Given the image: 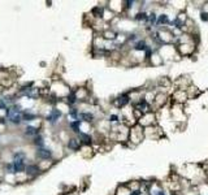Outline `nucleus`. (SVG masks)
I'll use <instances>...</instances> for the list:
<instances>
[{
  "label": "nucleus",
  "mask_w": 208,
  "mask_h": 195,
  "mask_svg": "<svg viewBox=\"0 0 208 195\" xmlns=\"http://www.w3.org/2000/svg\"><path fill=\"white\" fill-rule=\"evenodd\" d=\"M13 169L14 172L20 173V172H23L26 169V165H25V154L23 152H17L14 154L13 156Z\"/></svg>",
  "instance_id": "f257e3e1"
},
{
  "label": "nucleus",
  "mask_w": 208,
  "mask_h": 195,
  "mask_svg": "<svg viewBox=\"0 0 208 195\" xmlns=\"http://www.w3.org/2000/svg\"><path fill=\"white\" fill-rule=\"evenodd\" d=\"M7 117L9 119V121H12L13 124H20L22 121V115H21V109L20 107L14 105L12 108H7Z\"/></svg>",
  "instance_id": "f03ea898"
},
{
  "label": "nucleus",
  "mask_w": 208,
  "mask_h": 195,
  "mask_svg": "<svg viewBox=\"0 0 208 195\" xmlns=\"http://www.w3.org/2000/svg\"><path fill=\"white\" fill-rule=\"evenodd\" d=\"M37 156L39 159H42V160H47V159H50L52 156V152L50 150L44 148V147H41V148H38V151H37Z\"/></svg>",
  "instance_id": "7ed1b4c3"
},
{
  "label": "nucleus",
  "mask_w": 208,
  "mask_h": 195,
  "mask_svg": "<svg viewBox=\"0 0 208 195\" xmlns=\"http://www.w3.org/2000/svg\"><path fill=\"white\" fill-rule=\"evenodd\" d=\"M61 117V112L59 109H52L51 113L47 116V121H50V122H55L56 120H59Z\"/></svg>",
  "instance_id": "20e7f679"
},
{
  "label": "nucleus",
  "mask_w": 208,
  "mask_h": 195,
  "mask_svg": "<svg viewBox=\"0 0 208 195\" xmlns=\"http://www.w3.org/2000/svg\"><path fill=\"white\" fill-rule=\"evenodd\" d=\"M25 170L27 172V174H30V176H37L38 173H39V168H38V165H27Z\"/></svg>",
  "instance_id": "39448f33"
},
{
  "label": "nucleus",
  "mask_w": 208,
  "mask_h": 195,
  "mask_svg": "<svg viewBox=\"0 0 208 195\" xmlns=\"http://www.w3.org/2000/svg\"><path fill=\"white\" fill-rule=\"evenodd\" d=\"M68 147H69L70 150H78L79 148V140H77V139H74V138H72L69 142H68Z\"/></svg>",
  "instance_id": "423d86ee"
},
{
  "label": "nucleus",
  "mask_w": 208,
  "mask_h": 195,
  "mask_svg": "<svg viewBox=\"0 0 208 195\" xmlns=\"http://www.w3.org/2000/svg\"><path fill=\"white\" fill-rule=\"evenodd\" d=\"M128 103H129V96H128V95H121L118 99H117V104H118L120 107H122V105L128 104Z\"/></svg>",
  "instance_id": "0eeeda50"
},
{
  "label": "nucleus",
  "mask_w": 208,
  "mask_h": 195,
  "mask_svg": "<svg viewBox=\"0 0 208 195\" xmlns=\"http://www.w3.org/2000/svg\"><path fill=\"white\" fill-rule=\"evenodd\" d=\"M78 119L85 120V121H93L94 116L91 115V113H87V112H83V113H79V115H78Z\"/></svg>",
  "instance_id": "6e6552de"
},
{
  "label": "nucleus",
  "mask_w": 208,
  "mask_h": 195,
  "mask_svg": "<svg viewBox=\"0 0 208 195\" xmlns=\"http://www.w3.org/2000/svg\"><path fill=\"white\" fill-rule=\"evenodd\" d=\"M79 140L82 143H85V144H89L91 142V138H90V135H87V134L79 133Z\"/></svg>",
  "instance_id": "1a4fd4ad"
},
{
  "label": "nucleus",
  "mask_w": 208,
  "mask_h": 195,
  "mask_svg": "<svg viewBox=\"0 0 208 195\" xmlns=\"http://www.w3.org/2000/svg\"><path fill=\"white\" fill-rule=\"evenodd\" d=\"M35 115L34 113H30V112H23L22 113V120L25 121H31V120H35Z\"/></svg>",
  "instance_id": "9d476101"
},
{
  "label": "nucleus",
  "mask_w": 208,
  "mask_h": 195,
  "mask_svg": "<svg viewBox=\"0 0 208 195\" xmlns=\"http://www.w3.org/2000/svg\"><path fill=\"white\" fill-rule=\"evenodd\" d=\"M26 135H38V129L37 128H34V126H27L26 128Z\"/></svg>",
  "instance_id": "9b49d317"
},
{
  "label": "nucleus",
  "mask_w": 208,
  "mask_h": 195,
  "mask_svg": "<svg viewBox=\"0 0 208 195\" xmlns=\"http://www.w3.org/2000/svg\"><path fill=\"white\" fill-rule=\"evenodd\" d=\"M79 125H81V120H76V121H73V122H70V128L73 129V131L78 133L79 131Z\"/></svg>",
  "instance_id": "f8f14e48"
},
{
  "label": "nucleus",
  "mask_w": 208,
  "mask_h": 195,
  "mask_svg": "<svg viewBox=\"0 0 208 195\" xmlns=\"http://www.w3.org/2000/svg\"><path fill=\"white\" fill-rule=\"evenodd\" d=\"M34 143H35V144H37L39 148H41V147H43V138H42L41 135L35 136V140H34Z\"/></svg>",
  "instance_id": "ddd939ff"
},
{
  "label": "nucleus",
  "mask_w": 208,
  "mask_h": 195,
  "mask_svg": "<svg viewBox=\"0 0 208 195\" xmlns=\"http://www.w3.org/2000/svg\"><path fill=\"white\" fill-rule=\"evenodd\" d=\"M146 48H147V46L144 42H139L135 44V50H146Z\"/></svg>",
  "instance_id": "4468645a"
},
{
  "label": "nucleus",
  "mask_w": 208,
  "mask_h": 195,
  "mask_svg": "<svg viewBox=\"0 0 208 195\" xmlns=\"http://www.w3.org/2000/svg\"><path fill=\"white\" fill-rule=\"evenodd\" d=\"M168 22V17L165 16V14H161L160 17H159L157 20V23H167Z\"/></svg>",
  "instance_id": "2eb2a0df"
},
{
  "label": "nucleus",
  "mask_w": 208,
  "mask_h": 195,
  "mask_svg": "<svg viewBox=\"0 0 208 195\" xmlns=\"http://www.w3.org/2000/svg\"><path fill=\"white\" fill-rule=\"evenodd\" d=\"M68 100H69V103L70 104H73V103H76V95H74V92H72V94L69 95V96H68Z\"/></svg>",
  "instance_id": "dca6fc26"
},
{
  "label": "nucleus",
  "mask_w": 208,
  "mask_h": 195,
  "mask_svg": "<svg viewBox=\"0 0 208 195\" xmlns=\"http://www.w3.org/2000/svg\"><path fill=\"white\" fill-rule=\"evenodd\" d=\"M135 18H137V20H147L148 17H147L146 13H138L137 16H135Z\"/></svg>",
  "instance_id": "f3484780"
},
{
  "label": "nucleus",
  "mask_w": 208,
  "mask_h": 195,
  "mask_svg": "<svg viewBox=\"0 0 208 195\" xmlns=\"http://www.w3.org/2000/svg\"><path fill=\"white\" fill-rule=\"evenodd\" d=\"M7 170H8V173H14V169H13V164L12 163L7 165Z\"/></svg>",
  "instance_id": "a211bd4d"
},
{
  "label": "nucleus",
  "mask_w": 208,
  "mask_h": 195,
  "mask_svg": "<svg viewBox=\"0 0 208 195\" xmlns=\"http://www.w3.org/2000/svg\"><path fill=\"white\" fill-rule=\"evenodd\" d=\"M148 20H150V22H151V23H155V22H156V16H155L153 13H152V14H150Z\"/></svg>",
  "instance_id": "6ab92c4d"
},
{
  "label": "nucleus",
  "mask_w": 208,
  "mask_h": 195,
  "mask_svg": "<svg viewBox=\"0 0 208 195\" xmlns=\"http://www.w3.org/2000/svg\"><path fill=\"white\" fill-rule=\"evenodd\" d=\"M202 20L207 21V20H208V14H207V13H202Z\"/></svg>",
  "instance_id": "aec40b11"
},
{
  "label": "nucleus",
  "mask_w": 208,
  "mask_h": 195,
  "mask_svg": "<svg viewBox=\"0 0 208 195\" xmlns=\"http://www.w3.org/2000/svg\"><path fill=\"white\" fill-rule=\"evenodd\" d=\"M70 115H72V116H73V117H77V112H76V111L73 109V111H72V112H70Z\"/></svg>",
  "instance_id": "412c9836"
},
{
  "label": "nucleus",
  "mask_w": 208,
  "mask_h": 195,
  "mask_svg": "<svg viewBox=\"0 0 208 195\" xmlns=\"http://www.w3.org/2000/svg\"><path fill=\"white\" fill-rule=\"evenodd\" d=\"M116 120H117V116H112V117H111V121H116Z\"/></svg>",
  "instance_id": "4be33fe9"
}]
</instances>
